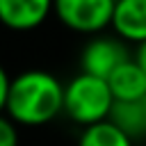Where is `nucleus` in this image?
Listing matches in <instances>:
<instances>
[{
  "label": "nucleus",
  "instance_id": "nucleus-1",
  "mask_svg": "<svg viewBox=\"0 0 146 146\" xmlns=\"http://www.w3.org/2000/svg\"><path fill=\"white\" fill-rule=\"evenodd\" d=\"M0 107L16 125H43L64 112V84L48 71H2Z\"/></svg>",
  "mask_w": 146,
  "mask_h": 146
},
{
  "label": "nucleus",
  "instance_id": "nucleus-2",
  "mask_svg": "<svg viewBox=\"0 0 146 146\" xmlns=\"http://www.w3.org/2000/svg\"><path fill=\"white\" fill-rule=\"evenodd\" d=\"M114 107V94L110 82L89 73H78L68 84H64V112L71 121L89 128L94 123L107 121Z\"/></svg>",
  "mask_w": 146,
  "mask_h": 146
},
{
  "label": "nucleus",
  "instance_id": "nucleus-3",
  "mask_svg": "<svg viewBox=\"0 0 146 146\" xmlns=\"http://www.w3.org/2000/svg\"><path fill=\"white\" fill-rule=\"evenodd\" d=\"M116 0H55V16L59 23L80 34H103L112 27Z\"/></svg>",
  "mask_w": 146,
  "mask_h": 146
},
{
  "label": "nucleus",
  "instance_id": "nucleus-4",
  "mask_svg": "<svg viewBox=\"0 0 146 146\" xmlns=\"http://www.w3.org/2000/svg\"><path fill=\"white\" fill-rule=\"evenodd\" d=\"M125 62H130V52H128V41H123L121 36H110V34H96L89 39V43L82 48L80 55V68L82 73L110 80V75L123 66Z\"/></svg>",
  "mask_w": 146,
  "mask_h": 146
},
{
  "label": "nucleus",
  "instance_id": "nucleus-5",
  "mask_svg": "<svg viewBox=\"0 0 146 146\" xmlns=\"http://www.w3.org/2000/svg\"><path fill=\"white\" fill-rule=\"evenodd\" d=\"M55 9V0H0V21L16 32L39 27Z\"/></svg>",
  "mask_w": 146,
  "mask_h": 146
},
{
  "label": "nucleus",
  "instance_id": "nucleus-6",
  "mask_svg": "<svg viewBox=\"0 0 146 146\" xmlns=\"http://www.w3.org/2000/svg\"><path fill=\"white\" fill-rule=\"evenodd\" d=\"M114 34L128 43H144L146 41V0H116L114 18H112Z\"/></svg>",
  "mask_w": 146,
  "mask_h": 146
},
{
  "label": "nucleus",
  "instance_id": "nucleus-7",
  "mask_svg": "<svg viewBox=\"0 0 146 146\" xmlns=\"http://www.w3.org/2000/svg\"><path fill=\"white\" fill-rule=\"evenodd\" d=\"M107 82L114 94V100L146 98V71L137 64V59H130L123 66H119Z\"/></svg>",
  "mask_w": 146,
  "mask_h": 146
},
{
  "label": "nucleus",
  "instance_id": "nucleus-8",
  "mask_svg": "<svg viewBox=\"0 0 146 146\" xmlns=\"http://www.w3.org/2000/svg\"><path fill=\"white\" fill-rule=\"evenodd\" d=\"M110 121L121 128L132 141L146 137V98L137 100H114Z\"/></svg>",
  "mask_w": 146,
  "mask_h": 146
},
{
  "label": "nucleus",
  "instance_id": "nucleus-9",
  "mask_svg": "<svg viewBox=\"0 0 146 146\" xmlns=\"http://www.w3.org/2000/svg\"><path fill=\"white\" fill-rule=\"evenodd\" d=\"M78 146H135V141L107 119L84 128Z\"/></svg>",
  "mask_w": 146,
  "mask_h": 146
},
{
  "label": "nucleus",
  "instance_id": "nucleus-10",
  "mask_svg": "<svg viewBox=\"0 0 146 146\" xmlns=\"http://www.w3.org/2000/svg\"><path fill=\"white\" fill-rule=\"evenodd\" d=\"M0 146H18V125L7 116L0 121Z\"/></svg>",
  "mask_w": 146,
  "mask_h": 146
},
{
  "label": "nucleus",
  "instance_id": "nucleus-11",
  "mask_svg": "<svg viewBox=\"0 0 146 146\" xmlns=\"http://www.w3.org/2000/svg\"><path fill=\"white\" fill-rule=\"evenodd\" d=\"M135 59H137V64L146 71V41L144 43H139L137 46V52H135Z\"/></svg>",
  "mask_w": 146,
  "mask_h": 146
}]
</instances>
